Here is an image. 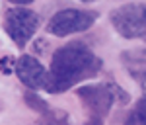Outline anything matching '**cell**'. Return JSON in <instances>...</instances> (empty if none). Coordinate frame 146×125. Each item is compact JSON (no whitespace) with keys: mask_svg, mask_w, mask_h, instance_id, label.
I'll use <instances>...</instances> for the list:
<instances>
[{"mask_svg":"<svg viewBox=\"0 0 146 125\" xmlns=\"http://www.w3.org/2000/svg\"><path fill=\"white\" fill-rule=\"evenodd\" d=\"M103 67L101 61L90 47L82 41H70L55 49L45 90L51 94H62L84 80L94 78Z\"/></svg>","mask_w":146,"mask_h":125,"instance_id":"obj_1","label":"cell"},{"mask_svg":"<svg viewBox=\"0 0 146 125\" xmlns=\"http://www.w3.org/2000/svg\"><path fill=\"white\" fill-rule=\"evenodd\" d=\"M96 10H80V8H64L53 14L47 22V31L55 37H68L72 33H80L90 29L98 20Z\"/></svg>","mask_w":146,"mask_h":125,"instance_id":"obj_2","label":"cell"},{"mask_svg":"<svg viewBox=\"0 0 146 125\" xmlns=\"http://www.w3.org/2000/svg\"><path fill=\"white\" fill-rule=\"evenodd\" d=\"M115 31L125 39H140L144 37L146 29V4L142 2H131L123 4L109 14Z\"/></svg>","mask_w":146,"mask_h":125,"instance_id":"obj_3","label":"cell"},{"mask_svg":"<svg viewBox=\"0 0 146 125\" xmlns=\"http://www.w3.org/2000/svg\"><path fill=\"white\" fill-rule=\"evenodd\" d=\"M37 27H39V16L37 12L29 8L16 6V8L6 10L4 14V29L18 47L27 45L29 39L35 35Z\"/></svg>","mask_w":146,"mask_h":125,"instance_id":"obj_4","label":"cell"},{"mask_svg":"<svg viewBox=\"0 0 146 125\" xmlns=\"http://www.w3.org/2000/svg\"><path fill=\"white\" fill-rule=\"evenodd\" d=\"M76 94L82 100V104L88 108L90 117H98V119H103L111 112L113 104H117L113 88H111V82H105V84H84V86H80L76 90Z\"/></svg>","mask_w":146,"mask_h":125,"instance_id":"obj_5","label":"cell"},{"mask_svg":"<svg viewBox=\"0 0 146 125\" xmlns=\"http://www.w3.org/2000/svg\"><path fill=\"white\" fill-rule=\"evenodd\" d=\"M14 72L18 74L20 82H22L23 86H27L29 90H41V88L45 90L49 70L35 57H31V55H22V57L16 61Z\"/></svg>","mask_w":146,"mask_h":125,"instance_id":"obj_6","label":"cell"},{"mask_svg":"<svg viewBox=\"0 0 146 125\" xmlns=\"http://www.w3.org/2000/svg\"><path fill=\"white\" fill-rule=\"evenodd\" d=\"M121 63L125 70L135 78V82L146 94V51L144 49H131L121 53Z\"/></svg>","mask_w":146,"mask_h":125,"instance_id":"obj_7","label":"cell"},{"mask_svg":"<svg viewBox=\"0 0 146 125\" xmlns=\"http://www.w3.org/2000/svg\"><path fill=\"white\" fill-rule=\"evenodd\" d=\"M123 125H146V94L142 100H138L136 106L129 112Z\"/></svg>","mask_w":146,"mask_h":125,"instance_id":"obj_8","label":"cell"},{"mask_svg":"<svg viewBox=\"0 0 146 125\" xmlns=\"http://www.w3.org/2000/svg\"><path fill=\"white\" fill-rule=\"evenodd\" d=\"M37 125H70V117L64 112L51 108L45 115H41V119L37 121Z\"/></svg>","mask_w":146,"mask_h":125,"instance_id":"obj_9","label":"cell"},{"mask_svg":"<svg viewBox=\"0 0 146 125\" xmlns=\"http://www.w3.org/2000/svg\"><path fill=\"white\" fill-rule=\"evenodd\" d=\"M23 100H25V104H27V108H31L33 112H37V114H41V115H45L49 110H51V106L37 94L35 90L31 92H25V96H23Z\"/></svg>","mask_w":146,"mask_h":125,"instance_id":"obj_10","label":"cell"},{"mask_svg":"<svg viewBox=\"0 0 146 125\" xmlns=\"http://www.w3.org/2000/svg\"><path fill=\"white\" fill-rule=\"evenodd\" d=\"M14 68H16V63L12 65V57H2L0 59V70H2V72L8 74V72L14 70Z\"/></svg>","mask_w":146,"mask_h":125,"instance_id":"obj_11","label":"cell"},{"mask_svg":"<svg viewBox=\"0 0 146 125\" xmlns=\"http://www.w3.org/2000/svg\"><path fill=\"white\" fill-rule=\"evenodd\" d=\"M84 125H103V119H98V117H90L88 119V123Z\"/></svg>","mask_w":146,"mask_h":125,"instance_id":"obj_12","label":"cell"},{"mask_svg":"<svg viewBox=\"0 0 146 125\" xmlns=\"http://www.w3.org/2000/svg\"><path fill=\"white\" fill-rule=\"evenodd\" d=\"M12 4H16V6H27V4H31L33 0H10Z\"/></svg>","mask_w":146,"mask_h":125,"instance_id":"obj_13","label":"cell"},{"mask_svg":"<svg viewBox=\"0 0 146 125\" xmlns=\"http://www.w3.org/2000/svg\"><path fill=\"white\" fill-rule=\"evenodd\" d=\"M142 41H144V43H146V29H144V37H142Z\"/></svg>","mask_w":146,"mask_h":125,"instance_id":"obj_14","label":"cell"},{"mask_svg":"<svg viewBox=\"0 0 146 125\" xmlns=\"http://www.w3.org/2000/svg\"><path fill=\"white\" fill-rule=\"evenodd\" d=\"M80 2H96V0H80Z\"/></svg>","mask_w":146,"mask_h":125,"instance_id":"obj_15","label":"cell"}]
</instances>
